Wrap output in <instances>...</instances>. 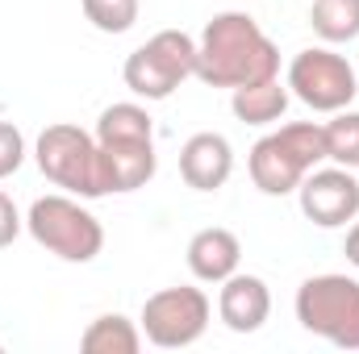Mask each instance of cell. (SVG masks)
I'll return each mask as SVG.
<instances>
[{
  "instance_id": "obj_6",
  "label": "cell",
  "mask_w": 359,
  "mask_h": 354,
  "mask_svg": "<svg viewBox=\"0 0 359 354\" xmlns=\"http://www.w3.org/2000/svg\"><path fill=\"white\" fill-rule=\"evenodd\" d=\"M297 321L339 351H359V279L313 275L297 288Z\"/></svg>"
},
{
  "instance_id": "obj_3",
  "label": "cell",
  "mask_w": 359,
  "mask_h": 354,
  "mask_svg": "<svg viewBox=\"0 0 359 354\" xmlns=\"http://www.w3.org/2000/svg\"><path fill=\"white\" fill-rule=\"evenodd\" d=\"M322 159H326V129L313 121H292L251 146L247 167L264 196H288Z\"/></svg>"
},
{
  "instance_id": "obj_11",
  "label": "cell",
  "mask_w": 359,
  "mask_h": 354,
  "mask_svg": "<svg viewBox=\"0 0 359 354\" xmlns=\"http://www.w3.org/2000/svg\"><path fill=\"white\" fill-rule=\"evenodd\" d=\"M217 317L230 334H255L264 330L271 317V292L259 275H243L234 271L230 279H222V296H217Z\"/></svg>"
},
{
  "instance_id": "obj_8",
  "label": "cell",
  "mask_w": 359,
  "mask_h": 354,
  "mask_svg": "<svg viewBox=\"0 0 359 354\" xmlns=\"http://www.w3.org/2000/svg\"><path fill=\"white\" fill-rule=\"evenodd\" d=\"M209 313L213 309L201 288H188V283L163 288V292L147 296V304H142V334L159 351H184L205 338Z\"/></svg>"
},
{
  "instance_id": "obj_1",
  "label": "cell",
  "mask_w": 359,
  "mask_h": 354,
  "mask_svg": "<svg viewBox=\"0 0 359 354\" xmlns=\"http://www.w3.org/2000/svg\"><path fill=\"white\" fill-rule=\"evenodd\" d=\"M280 76V50L251 13H217L196 42V80L209 88H247Z\"/></svg>"
},
{
  "instance_id": "obj_20",
  "label": "cell",
  "mask_w": 359,
  "mask_h": 354,
  "mask_svg": "<svg viewBox=\"0 0 359 354\" xmlns=\"http://www.w3.org/2000/svg\"><path fill=\"white\" fill-rule=\"evenodd\" d=\"M21 225H25V221H21V213H17V204H13V200H8V196L0 192V250L17 242Z\"/></svg>"
},
{
  "instance_id": "obj_16",
  "label": "cell",
  "mask_w": 359,
  "mask_h": 354,
  "mask_svg": "<svg viewBox=\"0 0 359 354\" xmlns=\"http://www.w3.org/2000/svg\"><path fill=\"white\" fill-rule=\"evenodd\" d=\"M309 25L322 42H351L359 38V0H313Z\"/></svg>"
},
{
  "instance_id": "obj_15",
  "label": "cell",
  "mask_w": 359,
  "mask_h": 354,
  "mask_svg": "<svg viewBox=\"0 0 359 354\" xmlns=\"http://www.w3.org/2000/svg\"><path fill=\"white\" fill-rule=\"evenodd\" d=\"M80 346H84V354H138L142 330L130 317H121V313H104L84 330Z\"/></svg>"
},
{
  "instance_id": "obj_17",
  "label": "cell",
  "mask_w": 359,
  "mask_h": 354,
  "mask_svg": "<svg viewBox=\"0 0 359 354\" xmlns=\"http://www.w3.org/2000/svg\"><path fill=\"white\" fill-rule=\"evenodd\" d=\"M326 129V159L330 163H339V167H359V113H334V121L330 125H322Z\"/></svg>"
},
{
  "instance_id": "obj_7",
  "label": "cell",
  "mask_w": 359,
  "mask_h": 354,
  "mask_svg": "<svg viewBox=\"0 0 359 354\" xmlns=\"http://www.w3.org/2000/svg\"><path fill=\"white\" fill-rule=\"evenodd\" d=\"M121 76H126V88L134 96L168 100L188 76H196V38L184 29H159L151 42H142L126 59Z\"/></svg>"
},
{
  "instance_id": "obj_2",
  "label": "cell",
  "mask_w": 359,
  "mask_h": 354,
  "mask_svg": "<svg viewBox=\"0 0 359 354\" xmlns=\"http://www.w3.org/2000/svg\"><path fill=\"white\" fill-rule=\"evenodd\" d=\"M96 146L104 159L109 192H138L155 179V125L151 113L134 100L109 104L96 121Z\"/></svg>"
},
{
  "instance_id": "obj_12",
  "label": "cell",
  "mask_w": 359,
  "mask_h": 354,
  "mask_svg": "<svg viewBox=\"0 0 359 354\" xmlns=\"http://www.w3.org/2000/svg\"><path fill=\"white\" fill-rule=\"evenodd\" d=\"M234 171V150L222 134H192L180 150V176L196 192H217Z\"/></svg>"
},
{
  "instance_id": "obj_19",
  "label": "cell",
  "mask_w": 359,
  "mask_h": 354,
  "mask_svg": "<svg viewBox=\"0 0 359 354\" xmlns=\"http://www.w3.org/2000/svg\"><path fill=\"white\" fill-rule=\"evenodd\" d=\"M25 163V138L13 121H0V179L17 176Z\"/></svg>"
},
{
  "instance_id": "obj_5",
  "label": "cell",
  "mask_w": 359,
  "mask_h": 354,
  "mask_svg": "<svg viewBox=\"0 0 359 354\" xmlns=\"http://www.w3.org/2000/svg\"><path fill=\"white\" fill-rule=\"evenodd\" d=\"M29 238L50 250L63 263H92L104 250V229L88 208L67 192V196H38L25 217Z\"/></svg>"
},
{
  "instance_id": "obj_18",
  "label": "cell",
  "mask_w": 359,
  "mask_h": 354,
  "mask_svg": "<svg viewBox=\"0 0 359 354\" xmlns=\"http://www.w3.org/2000/svg\"><path fill=\"white\" fill-rule=\"evenodd\" d=\"M84 17L100 34H126L138 21V0H84Z\"/></svg>"
},
{
  "instance_id": "obj_14",
  "label": "cell",
  "mask_w": 359,
  "mask_h": 354,
  "mask_svg": "<svg viewBox=\"0 0 359 354\" xmlns=\"http://www.w3.org/2000/svg\"><path fill=\"white\" fill-rule=\"evenodd\" d=\"M288 96H292L288 84H280V76H271V80H259V84L234 88L230 108H234V117H238V121H247V125H271V121H280V117H284Z\"/></svg>"
},
{
  "instance_id": "obj_21",
  "label": "cell",
  "mask_w": 359,
  "mask_h": 354,
  "mask_svg": "<svg viewBox=\"0 0 359 354\" xmlns=\"http://www.w3.org/2000/svg\"><path fill=\"white\" fill-rule=\"evenodd\" d=\"M343 255H347V263L359 271V221L347 229V246H343Z\"/></svg>"
},
{
  "instance_id": "obj_9",
  "label": "cell",
  "mask_w": 359,
  "mask_h": 354,
  "mask_svg": "<svg viewBox=\"0 0 359 354\" xmlns=\"http://www.w3.org/2000/svg\"><path fill=\"white\" fill-rule=\"evenodd\" d=\"M288 92L313 113H343L359 96V76L343 55L309 46L288 63Z\"/></svg>"
},
{
  "instance_id": "obj_10",
  "label": "cell",
  "mask_w": 359,
  "mask_h": 354,
  "mask_svg": "<svg viewBox=\"0 0 359 354\" xmlns=\"http://www.w3.org/2000/svg\"><path fill=\"white\" fill-rule=\"evenodd\" d=\"M301 196V213L322 225V229H339L347 221L359 217V179L351 176V167H313L297 187Z\"/></svg>"
},
{
  "instance_id": "obj_4",
  "label": "cell",
  "mask_w": 359,
  "mask_h": 354,
  "mask_svg": "<svg viewBox=\"0 0 359 354\" xmlns=\"http://www.w3.org/2000/svg\"><path fill=\"white\" fill-rule=\"evenodd\" d=\"M34 159H38V171L55 187H63L80 200L109 196V176H104L96 134L80 129V125H67V121L46 125L34 142Z\"/></svg>"
},
{
  "instance_id": "obj_13",
  "label": "cell",
  "mask_w": 359,
  "mask_h": 354,
  "mask_svg": "<svg viewBox=\"0 0 359 354\" xmlns=\"http://www.w3.org/2000/svg\"><path fill=\"white\" fill-rule=\"evenodd\" d=\"M238 263H243V242H238L230 229L209 225V229L192 234V242H188V271H192L201 283H222V279H230V275L238 271Z\"/></svg>"
}]
</instances>
